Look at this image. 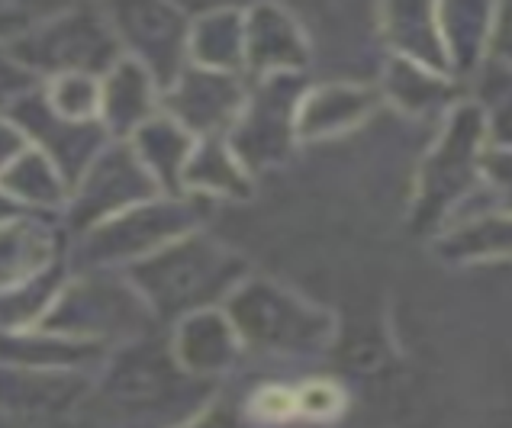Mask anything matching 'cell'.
<instances>
[{"mask_svg":"<svg viewBox=\"0 0 512 428\" xmlns=\"http://www.w3.org/2000/svg\"><path fill=\"white\" fill-rule=\"evenodd\" d=\"M210 393V380L187 374L155 338L129 342L104 383V396L126 428H181L210 403Z\"/></svg>","mask_w":512,"mask_h":428,"instance_id":"obj_1","label":"cell"},{"mask_svg":"<svg viewBox=\"0 0 512 428\" xmlns=\"http://www.w3.org/2000/svg\"><path fill=\"white\" fill-rule=\"evenodd\" d=\"M245 264L200 235H184V239L158 248L155 255L136 261L129 268V280L152 316H194L210 309L219 300H229V293L242 284Z\"/></svg>","mask_w":512,"mask_h":428,"instance_id":"obj_2","label":"cell"},{"mask_svg":"<svg viewBox=\"0 0 512 428\" xmlns=\"http://www.w3.org/2000/svg\"><path fill=\"white\" fill-rule=\"evenodd\" d=\"M226 319L239 342L261 351H316L332 332L326 313L271 280H248L232 290Z\"/></svg>","mask_w":512,"mask_h":428,"instance_id":"obj_3","label":"cell"},{"mask_svg":"<svg viewBox=\"0 0 512 428\" xmlns=\"http://www.w3.org/2000/svg\"><path fill=\"white\" fill-rule=\"evenodd\" d=\"M113 33L136 52L139 68L158 84V91L181 78L187 58V36L190 23L178 7L168 4H126L113 7Z\"/></svg>","mask_w":512,"mask_h":428,"instance_id":"obj_4","label":"cell"},{"mask_svg":"<svg viewBox=\"0 0 512 428\" xmlns=\"http://www.w3.org/2000/svg\"><path fill=\"white\" fill-rule=\"evenodd\" d=\"M300 97L297 75H271L261 81L255 100L236 116L232 123V145L229 152L239 155L252 168H268L281 161L290 149V116Z\"/></svg>","mask_w":512,"mask_h":428,"instance_id":"obj_5","label":"cell"},{"mask_svg":"<svg viewBox=\"0 0 512 428\" xmlns=\"http://www.w3.org/2000/svg\"><path fill=\"white\" fill-rule=\"evenodd\" d=\"M197 223L190 203H139L133 210L113 216L110 223L91 239L94 261H142L155 255L158 248L178 242L187 229Z\"/></svg>","mask_w":512,"mask_h":428,"instance_id":"obj_6","label":"cell"},{"mask_svg":"<svg viewBox=\"0 0 512 428\" xmlns=\"http://www.w3.org/2000/svg\"><path fill=\"white\" fill-rule=\"evenodd\" d=\"M165 94H168L171 120L184 132H200V136L210 139L216 129L236 123L245 103L242 84L236 81V75L207 71V68H184L181 78Z\"/></svg>","mask_w":512,"mask_h":428,"instance_id":"obj_7","label":"cell"},{"mask_svg":"<svg viewBox=\"0 0 512 428\" xmlns=\"http://www.w3.org/2000/svg\"><path fill=\"white\" fill-rule=\"evenodd\" d=\"M155 197H158V181L145 171V165L133 152V145L116 142L113 149L100 155L91 177H87L78 200V213L87 219L120 216Z\"/></svg>","mask_w":512,"mask_h":428,"instance_id":"obj_8","label":"cell"},{"mask_svg":"<svg viewBox=\"0 0 512 428\" xmlns=\"http://www.w3.org/2000/svg\"><path fill=\"white\" fill-rule=\"evenodd\" d=\"M68 313H75L71 329L81 335H123V338H142L149 335L152 309L133 287L116 284V280H91L75 297L68 300Z\"/></svg>","mask_w":512,"mask_h":428,"instance_id":"obj_9","label":"cell"},{"mask_svg":"<svg viewBox=\"0 0 512 428\" xmlns=\"http://www.w3.org/2000/svg\"><path fill=\"white\" fill-rule=\"evenodd\" d=\"M480 136V113L477 110H458L451 120L442 145H438L435 158L426 168V184H422V206L429 213H442L445 206L464 194V187L471 184V161L477 152Z\"/></svg>","mask_w":512,"mask_h":428,"instance_id":"obj_10","label":"cell"},{"mask_svg":"<svg viewBox=\"0 0 512 428\" xmlns=\"http://www.w3.org/2000/svg\"><path fill=\"white\" fill-rule=\"evenodd\" d=\"M42 55L52 65L68 68L71 75L87 78V71H104L120 62V39L110 29L107 17L84 10L52 26V33L42 39Z\"/></svg>","mask_w":512,"mask_h":428,"instance_id":"obj_11","label":"cell"},{"mask_svg":"<svg viewBox=\"0 0 512 428\" xmlns=\"http://www.w3.org/2000/svg\"><path fill=\"white\" fill-rule=\"evenodd\" d=\"M242 62L261 78L294 75L306 62L300 26L274 7H258L242 23Z\"/></svg>","mask_w":512,"mask_h":428,"instance_id":"obj_12","label":"cell"},{"mask_svg":"<svg viewBox=\"0 0 512 428\" xmlns=\"http://www.w3.org/2000/svg\"><path fill=\"white\" fill-rule=\"evenodd\" d=\"M174 358L194 377H213L229 371L239 358V338L232 332L226 316H216L210 309L194 316H184L178 342H174Z\"/></svg>","mask_w":512,"mask_h":428,"instance_id":"obj_13","label":"cell"},{"mask_svg":"<svg viewBox=\"0 0 512 428\" xmlns=\"http://www.w3.org/2000/svg\"><path fill=\"white\" fill-rule=\"evenodd\" d=\"M155 84L136 62H116L100 87V107H104V123L113 136H129L145 120H152Z\"/></svg>","mask_w":512,"mask_h":428,"instance_id":"obj_14","label":"cell"},{"mask_svg":"<svg viewBox=\"0 0 512 428\" xmlns=\"http://www.w3.org/2000/svg\"><path fill=\"white\" fill-rule=\"evenodd\" d=\"M133 152L145 165L158 187H174L181 181L184 165L190 158V132H184L171 116H152L133 132Z\"/></svg>","mask_w":512,"mask_h":428,"instance_id":"obj_15","label":"cell"},{"mask_svg":"<svg viewBox=\"0 0 512 428\" xmlns=\"http://www.w3.org/2000/svg\"><path fill=\"white\" fill-rule=\"evenodd\" d=\"M187 49L197 58V68L236 75L242 65V20L232 10H213L200 17L187 36Z\"/></svg>","mask_w":512,"mask_h":428,"instance_id":"obj_16","label":"cell"},{"mask_svg":"<svg viewBox=\"0 0 512 428\" xmlns=\"http://www.w3.org/2000/svg\"><path fill=\"white\" fill-rule=\"evenodd\" d=\"M374 94L361 87H323L300 103V132L303 136H326L361 120L371 110Z\"/></svg>","mask_w":512,"mask_h":428,"instance_id":"obj_17","label":"cell"},{"mask_svg":"<svg viewBox=\"0 0 512 428\" xmlns=\"http://www.w3.org/2000/svg\"><path fill=\"white\" fill-rule=\"evenodd\" d=\"M387 39L400 49V55L419 58L429 65H445V49L438 39L435 10L426 7H387Z\"/></svg>","mask_w":512,"mask_h":428,"instance_id":"obj_18","label":"cell"},{"mask_svg":"<svg viewBox=\"0 0 512 428\" xmlns=\"http://www.w3.org/2000/svg\"><path fill=\"white\" fill-rule=\"evenodd\" d=\"M181 181L213 190V194H245V177L239 171L236 155L219 139H207L200 149L190 152Z\"/></svg>","mask_w":512,"mask_h":428,"instance_id":"obj_19","label":"cell"},{"mask_svg":"<svg viewBox=\"0 0 512 428\" xmlns=\"http://www.w3.org/2000/svg\"><path fill=\"white\" fill-rule=\"evenodd\" d=\"M55 103H58V110H62L65 116H71V120H87V116L97 110L100 91L94 87L91 78H84V75H65V81L58 84Z\"/></svg>","mask_w":512,"mask_h":428,"instance_id":"obj_20","label":"cell"},{"mask_svg":"<svg viewBox=\"0 0 512 428\" xmlns=\"http://www.w3.org/2000/svg\"><path fill=\"white\" fill-rule=\"evenodd\" d=\"M181 428H252V416H248L245 403L223 400V403L200 409L197 416L184 422Z\"/></svg>","mask_w":512,"mask_h":428,"instance_id":"obj_21","label":"cell"},{"mask_svg":"<svg viewBox=\"0 0 512 428\" xmlns=\"http://www.w3.org/2000/svg\"><path fill=\"white\" fill-rule=\"evenodd\" d=\"M294 412H306V416H319V412H339V390L332 383H306V390L294 396Z\"/></svg>","mask_w":512,"mask_h":428,"instance_id":"obj_22","label":"cell"}]
</instances>
